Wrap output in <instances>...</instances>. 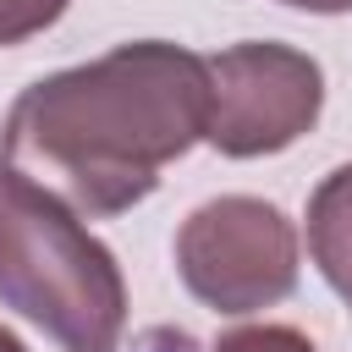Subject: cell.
<instances>
[{
	"instance_id": "3957f363",
	"label": "cell",
	"mask_w": 352,
	"mask_h": 352,
	"mask_svg": "<svg viewBox=\"0 0 352 352\" xmlns=\"http://www.w3.org/2000/svg\"><path fill=\"white\" fill-rule=\"evenodd\" d=\"M176 275L214 314H258L297 292V226L248 192H220L176 226Z\"/></svg>"
},
{
	"instance_id": "7a4b0ae2",
	"label": "cell",
	"mask_w": 352,
	"mask_h": 352,
	"mask_svg": "<svg viewBox=\"0 0 352 352\" xmlns=\"http://www.w3.org/2000/svg\"><path fill=\"white\" fill-rule=\"evenodd\" d=\"M0 308L38 324L60 352H121L126 275L55 192L0 165Z\"/></svg>"
},
{
	"instance_id": "9c48e42d",
	"label": "cell",
	"mask_w": 352,
	"mask_h": 352,
	"mask_svg": "<svg viewBox=\"0 0 352 352\" xmlns=\"http://www.w3.org/2000/svg\"><path fill=\"white\" fill-rule=\"evenodd\" d=\"M0 352H28V341H22V336H11V330L0 324Z\"/></svg>"
},
{
	"instance_id": "ba28073f",
	"label": "cell",
	"mask_w": 352,
	"mask_h": 352,
	"mask_svg": "<svg viewBox=\"0 0 352 352\" xmlns=\"http://www.w3.org/2000/svg\"><path fill=\"white\" fill-rule=\"evenodd\" d=\"M280 6H292V11H314V16H341V11H352V0H280Z\"/></svg>"
},
{
	"instance_id": "6da1fadb",
	"label": "cell",
	"mask_w": 352,
	"mask_h": 352,
	"mask_svg": "<svg viewBox=\"0 0 352 352\" xmlns=\"http://www.w3.org/2000/svg\"><path fill=\"white\" fill-rule=\"evenodd\" d=\"M204 132L209 60L170 38H138L22 88L0 126V165L104 220L143 204Z\"/></svg>"
},
{
	"instance_id": "52a82bcc",
	"label": "cell",
	"mask_w": 352,
	"mask_h": 352,
	"mask_svg": "<svg viewBox=\"0 0 352 352\" xmlns=\"http://www.w3.org/2000/svg\"><path fill=\"white\" fill-rule=\"evenodd\" d=\"M209 352H319V346L292 324H242V330H226Z\"/></svg>"
},
{
	"instance_id": "5b68a950",
	"label": "cell",
	"mask_w": 352,
	"mask_h": 352,
	"mask_svg": "<svg viewBox=\"0 0 352 352\" xmlns=\"http://www.w3.org/2000/svg\"><path fill=\"white\" fill-rule=\"evenodd\" d=\"M308 253L324 286L352 308V165H336L308 198Z\"/></svg>"
},
{
	"instance_id": "8992f818",
	"label": "cell",
	"mask_w": 352,
	"mask_h": 352,
	"mask_svg": "<svg viewBox=\"0 0 352 352\" xmlns=\"http://www.w3.org/2000/svg\"><path fill=\"white\" fill-rule=\"evenodd\" d=\"M72 0H0V50L6 44H22L44 28H55L66 16Z\"/></svg>"
},
{
	"instance_id": "277c9868",
	"label": "cell",
	"mask_w": 352,
	"mask_h": 352,
	"mask_svg": "<svg viewBox=\"0 0 352 352\" xmlns=\"http://www.w3.org/2000/svg\"><path fill=\"white\" fill-rule=\"evenodd\" d=\"M324 110V72L308 50L248 38L209 60V132L226 160H264L314 132Z\"/></svg>"
}]
</instances>
